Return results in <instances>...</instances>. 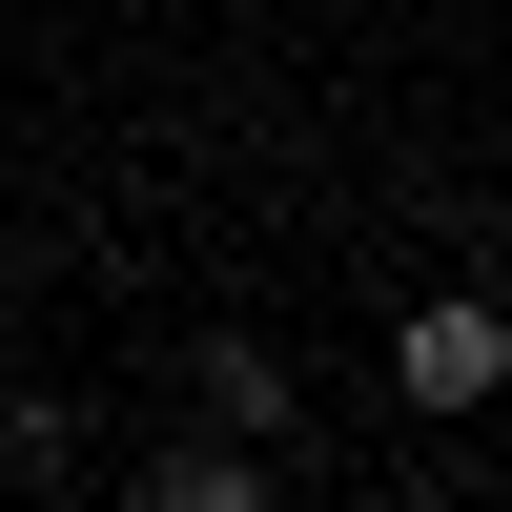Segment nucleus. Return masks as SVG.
Wrapping results in <instances>:
<instances>
[{
	"instance_id": "nucleus-1",
	"label": "nucleus",
	"mask_w": 512,
	"mask_h": 512,
	"mask_svg": "<svg viewBox=\"0 0 512 512\" xmlns=\"http://www.w3.org/2000/svg\"><path fill=\"white\" fill-rule=\"evenodd\" d=\"M390 390H410V410H492V390H512V308H410Z\"/></svg>"
},
{
	"instance_id": "nucleus-4",
	"label": "nucleus",
	"mask_w": 512,
	"mask_h": 512,
	"mask_svg": "<svg viewBox=\"0 0 512 512\" xmlns=\"http://www.w3.org/2000/svg\"><path fill=\"white\" fill-rule=\"evenodd\" d=\"M492 62H512V41H492Z\"/></svg>"
},
{
	"instance_id": "nucleus-3",
	"label": "nucleus",
	"mask_w": 512,
	"mask_h": 512,
	"mask_svg": "<svg viewBox=\"0 0 512 512\" xmlns=\"http://www.w3.org/2000/svg\"><path fill=\"white\" fill-rule=\"evenodd\" d=\"M492 308H512V267H492Z\"/></svg>"
},
{
	"instance_id": "nucleus-2",
	"label": "nucleus",
	"mask_w": 512,
	"mask_h": 512,
	"mask_svg": "<svg viewBox=\"0 0 512 512\" xmlns=\"http://www.w3.org/2000/svg\"><path fill=\"white\" fill-rule=\"evenodd\" d=\"M144 492H164V512H267V431H205V451H164Z\"/></svg>"
}]
</instances>
